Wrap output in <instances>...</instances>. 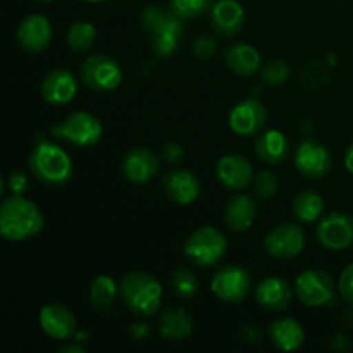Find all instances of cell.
Wrapping results in <instances>:
<instances>
[{"mask_svg": "<svg viewBox=\"0 0 353 353\" xmlns=\"http://www.w3.org/2000/svg\"><path fill=\"white\" fill-rule=\"evenodd\" d=\"M43 230V214L31 200L12 195L0 207V233L10 241H23Z\"/></svg>", "mask_w": 353, "mask_h": 353, "instance_id": "cell-1", "label": "cell"}, {"mask_svg": "<svg viewBox=\"0 0 353 353\" xmlns=\"http://www.w3.org/2000/svg\"><path fill=\"white\" fill-rule=\"evenodd\" d=\"M141 26L150 34L155 54L171 57L179 45L183 34L181 17L174 12H165L162 7L150 6L141 12Z\"/></svg>", "mask_w": 353, "mask_h": 353, "instance_id": "cell-2", "label": "cell"}, {"mask_svg": "<svg viewBox=\"0 0 353 353\" xmlns=\"http://www.w3.org/2000/svg\"><path fill=\"white\" fill-rule=\"evenodd\" d=\"M30 169L37 179L48 186H61L72 176L71 157L61 147L41 141L30 155Z\"/></svg>", "mask_w": 353, "mask_h": 353, "instance_id": "cell-3", "label": "cell"}, {"mask_svg": "<svg viewBox=\"0 0 353 353\" xmlns=\"http://www.w3.org/2000/svg\"><path fill=\"white\" fill-rule=\"evenodd\" d=\"M121 296L133 312L154 316L161 309L162 286L147 272H130L121 281Z\"/></svg>", "mask_w": 353, "mask_h": 353, "instance_id": "cell-4", "label": "cell"}, {"mask_svg": "<svg viewBox=\"0 0 353 353\" xmlns=\"http://www.w3.org/2000/svg\"><path fill=\"white\" fill-rule=\"evenodd\" d=\"M226 238L214 226L196 230L185 243V254L200 268H210L217 264L226 254Z\"/></svg>", "mask_w": 353, "mask_h": 353, "instance_id": "cell-5", "label": "cell"}, {"mask_svg": "<svg viewBox=\"0 0 353 353\" xmlns=\"http://www.w3.org/2000/svg\"><path fill=\"white\" fill-rule=\"evenodd\" d=\"M52 134L55 138L76 145V147H93L95 143H99L100 137H102V124L93 114L78 110V112L71 114L62 124L52 128Z\"/></svg>", "mask_w": 353, "mask_h": 353, "instance_id": "cell-6", "label": "cell"}, {"mask_svg": "<svg viewBox=\"0 0 353 353\" xmlns=\"http://www.w3.org/2000/svg\"><path fill=\"white\" fill-rule=\"evenodd\" d=\"M83 81L95 92L116 90L123 81V71L114 59L107 55H92L81 65Z\"/></svg>", "mask_w": 353, "mask_h": 353, "instance_id": "cell-7", "label": "cell"}, {"mask_svg": "<svg viewBox=\"0 0 353 353\" xmlns=\"http://www.w3.org/2000/svg\"><path fill=\"white\" fill-rule=\"evenodd\" d=\"M296 295L307 307L326 305L334 296L333 278L324 271L309 269L296 278Z\"/></svg>", "mask_w": 353, "mask_h": 353, "instance_id": "cell-8", "label": "cell"}, {"mask_svg": "<svg viewBox=\"0 0 353 353\" xmlns=\"http://www.w3.org/2000/svg\"><path fill=\"white\" fill-rule=\"evenodd\" d=\"M210 288L224 302H241L250 290V276L240 265H228L214 276Z\"/></svg>", "mask_w": 353, "mask_h": 353, "instance_id": "cell-9", "label": "cell"}, {"mask_svg": "<svg viewBox=\"0 0 353 353\" xmlns=\"http://www.w3.org/2000/svg\"><path fill=\"white\" fill-rule=\"evenodd\" d=\"M295 165L303 176L312 179L324 178L333 168V159L330 150L317 141L307 140L296 148Z\"/></svg>", "mask_w": 353, "mask_h": 353, "instance_id": "cell-10", "label": "cell"}, {"mask_svg": "<svg viewBox=\"0 0 353 353\" xmlns=\"http://www.w3.org/2000/svg\"><path fill=\"white\" fill-rule=\"evenodd\" d=\"M265 252L276 259L296 257L305 247V236L296 224H281L265 236Z\"/></svg>", "mask_w": 353, "mask_h": 353, "instance_id": "cell-11", "label": "cell"}, {"mask_svg": "<svg viewBox=\"0 0 353 353\" xmlns=\"http://www.w3.org/2000/svg\"><path fill=\"white\" fill-rule=\"evenodd\" d=\"M317 238L330 250H345L353 245V219L347 214L333 212L324 217L317 230Z\"/></svg>", "mask_w": 353, "mask_h": 353, "instance_id": "cell-12", "label": "cell"}, {"mask_svg": "<svg viewBox=\"0 0 353 353\" xmlns=\"http://www.w3.org/2000/svg\"><path fill=\"white\" fill-rule=\"evenodd\" d=\"M268 112L264 105L254 99H248L234 105L230 114V128L240 137L255 134L265 126Z\"/></svg>", "mask_w": 353, "mask_h": 353, "instance_id": "cell-13", "label": "cell"}, {"mask_svg": "<svg viewBox=\"0 0 353 353\" xmlns=\"http://www.w3.org/2000/svg\"><path fill=\"white\" fill-rule=\"evenodd\" d=\"M52 40V26L48 19L40 14L24 17L17 28V41L21 47L31 54H40L48 47Z\"/></svg>", "mask_w": 353, "mask_h": 353, "instance_id": "cell-14", "label": "cell"}, {"mask_svg": "<svg viewBox=\"0 0 353 353\" xmlns=\"http://www.w3.org/2000/svg\"><path fill=\"white\" fill-rule=\"evenodd\" d=\"M78 92V83L74 76L65 69H54L41 83V95L48 103L64 105L71 102Z\"/></svg>", "mask_w": 353, "mask_h": 353, "instance_id": "cell-15", "label": "cell"}, {"mask_svg": "<svg viewBox=\"0 0 353 353\" xmlns=\"http://www.w3.org/2000/svg\"><path fill=\"white\" fill-rule=\"evenodd\" d=\"M40 326L55 340H68L76 333V319L72 312L57 303L45 305L40 310Z\"/></svg>", "mask_w": 353, "mask_h": 353, "instance_id": "cell-16", "label": "cell"}, {"mask_svg": "<svg viewBox=\"0 0 353 353\" xmlns=\"http://www.w3.org/2000/svg\"><path fill=\"white\" fill-rule=\"evenodd\" d=\"M216 172L219 181L230 190H243L252 181V164L243 155H224L217 162Z\"/></svg>", "mask_w": 353, "mask_h": 353, "instance_id": "cell-17", "label": "cell"}, {"mask_svg": "<svg viewBox=\"0 0 353 353\" xmlns=\"http://www.w3.org/2000/svg\"><path fill=\"white\" fill-rule=\"evenodd\" d=\"M123 171L130 181L141 185L150 181L157 174L159 161L147 148H133L124 157Z\"/></svg>", "mask_w": 353, "mask_h": 353, "instance_id": "cell-18", "label": "cell"}, {"mask_svg": "<svg viewBox=\"0 0 353 353\" xmlns=\"http://www.w3.org/2000/svg\"><path fill=\"white\" fill-rule=\"evenodd\" d=\"M212 24L223 37H234L245 24L243 7L236 0H219L212 9Z\"/></svg>", "mask_w": 353, "mask_h": 353, "instance_id": "cell-19", "label": "cell"}, {"mask_svg": "<svg viewBox=\"0 0 353 353\" xmlns=\"http://www.w3.org/2000/svg\"><path fill=\"white\" fill-rule=\"evenodd\" d=\"M257 302L264 309L272 310V312H281L286 310L292 303V288L290 283L283 278L264 279L257 288Z\"/></svg>", "mask_w": 353, "mask_h": 353, "instance_id": "cell-20", "label": "cell"}, {"mask_svg": "<svg viewBox=\"0 0 353 353\" xmlns=\"http://www.w3.org/2000/svg\"><path fill=\"white\" fill-rule=\"evenodd\" d=\"M164 188L169 199L179 205H188L200 195V183L190 171H172L165 176Z\"/></svg>", "mask_w": 353, "mask_h": 353, "instance_id": "cell-21", "label": "cell"}, {"mask_svg": "<svg viewBox=\"0 0 353 353\" xmlns=\"http://www.w3.org/2000/svg\"><path fill=\"white\" fill-rule=\"evenodd\" d=\"M228 68L238 76H250L261 69L262 59L255 47L247 43H234L226 52Z\"/></svg>", "mask_w": 353, "mask_h": 353, "instance_id": "cell-22", "label": "cell"}, {"mask_svg": "<svg viewBox=\"0 0 353 353\" xmlns=\"http://www.w3.org/2000/svg\"><path fill=\"white\" fill-rule=\"evenodd\" d=\"M271 340L279 350L295 352L299 350L305 340V331L295 319H279L269 327Z\"/></svg>", "mask_w": 353, "mask_h": 353, "instance_id": "cell-23", "label": "cell"}, {"mask_svg": "<svg viewBox=\"0 0 353 353\" xmlns=\"http://www.w3.org/2000/svg\"><path fill=\"white\" fill-rule=\"evenodd\" d=\"M290 145L281 131H265L255 143V154L268 164H281L288 157Z\"/></svg>", "mask_w": 353, "mask_h": 353, "instance_id": "cell-24", "label": "cell"}, {"mask_svg": "<svg viewBox=\"0 0 353 353\" xmlns=\"http://www.w3.org/2000/svg\"><path fill=\"white\" fill-rule=\"evenodd\" d=\"M192 319L183 309H168L159 317V333L171 341H181L192 333Z\"/></svg>", "mask_w": 353, "mask_h": 353, "instance_id": "cell-25", "label": "cell"}, {"mask_svg": "<svg viewBox=\"0 0 353 353\" xmlns=\"http://www.w3.org/2000/svg\"><path fill=\"white\" fill-rule=\"evenodd\" d=\"M255 214H257V209L250 196L238 195L228 203L224 219L233 231H247L254 224Z\"/></svg>", "mask_w": 353, "mask_h": 353, "instance_id": "cell-26", "label": "cell"}, {"mask_svg": "<svg viewBox=\"0 0 353 353\" xmlns=\"http://www.w3.org/2000/svg\"><path fill=\"white\" fill-rule=\"evenodd\" d=\"M117 295V286L112 278L109 276H99L93 279L92 288H90V300H92L93 309L99 312H109L114 305V300Z\"/></svg>", "mask_w": 353, "mask_h": 353, "instance_id": "cell-27", "label": "cell"}, {"mask_svg": "<svg viewBox=\"0 0 353 353\" xmlns=\"http://www.w3.org/2000/svg\"><path fill=\"white\" fill-rule=\"evenodd\" d=\"M324 209L323 196L314 192H302L293 200V212L303 223H316Z\"/></svg>", "mask_w": 353, "mask_h": 353, "instance_id": "cell-28", "label": "cell"}, {"mask_svg": "<svg viewBox=\"0 0 353 353\" xmlns=\"http://www.w3.org/2000/svg\"><path fill=\"white\" fill-rule=\"evenodd\" d=\"M97 30L88 21H76L68 31V45L74 52H85L93 45Z\"/></svg>", "mask_w": 353, "mask_h": 353, "instance_id": "cell-29", "label": "cell"}, {"mask_svg": "<svg viewBox=\"0 0 353 353\" xmlns=\"http://www.w3.org/2000/svg\"><path fill=\"white\" fill-rule=\"evenodd\" d=\"M171 285L176 295L183 300L193 299V296L196 295V292H199V279H196V276L186 268L178 269V271L172 274Z\"/></svg>", "mask_w": 353, "mask_h": 353, "instance_id": "cell-30", "label": "cell"}, {"mask_svg": "<svg viewBox=\"0 0 353 353\" xmlns=\"http://www.w3.org/2000/svg\"><path fill=\"white\" fill-rule=\"evenodd\" d=\"M210 0H171V10L181 19H192L207 10Z\"/></svg>", "mask_w": 353, "mask_h": 353, "instance_id": "cell-31", "label": "cell"}, {"mask_svg": "<svg viewBox=\"0 0 353 353\" xmlns=\"http://www.w3.org/2000/svg\"><path fill=\"white\" fill-rule=\"evenodd\" d=\"M290 76V68L286 62L283 61H272L262 71V79H264L268 85H281L288 79Z\"/></svg>", "mask_w": 353, "mask_h": 353, "instance_id": "cell-32", "label": "cell"}, {"mask_svg": "<svg viewBox=\"0 0 353 353\" xmlns=\"http://www.w3.org/2000/svg\"><path fill=\"white\" fill-rule=\"evenodd\" d=\"M278 186V178L271 171H261L257 174V178H255V192H257V195L261 199H269V196L276 195Z\"/></svg>", "mask_w": 353, "mask_h": 353, "instance_id": "cell-33", "label": "cell"}, {"mask_svg": "<svg viewBox=\"0 0 353 353\" xmlns=\"http://www.w3.org/2000/svg\"><path fill=\"white\" fill-rule=\"evenodd\" d=\"M338 290H340L341 296H343L347 302L353 303V264L348 265V268L343 271V274L340 276Z\"/></svg>", "mask_w": 353, "mask_h": 353, "instance_id": "cell-34", "label": "cell"}, {"mask_svg": "<svg viewBox=\"0 0 353 353\" xmlns=\"http://www.w3.org/2000/svg\"><path fill=\"white\" fill-rule=\"evenodd\" d=\"M216 40L210 37H205V34H202V37H199L195 40V45H193V50H195V54L199 55V57L202 59H209L210 55L216 52Z\"/></svg>", "mask_w": 353, "mask_h": 353, "instance_id": "cell-35", "label": "cell"}, {"mask_svg": "<svg viewBox=\"0 0 353 353\" xmlns=\"http://www.w3.org/2000/svg\"><path fill=\"white\" fill-rule=\"evenodd\" d=\"M9 188L12 192V195H23L28 188V178L24 172L16 171L9 176Z\"/></svg>", "mask_w": 353, "mask_h": 353, "instance_id": "cell-36", "label": "cell"}, {"mask_svg": "<svg viewBox=\"0 0 353 353\" xmlns=\"http://www.w3.org/2000/svg\"><path fill=\"white\" fill-rule=\"evenodd\" d=\"M164 157L165 161L171 162V164H174V162H178L179 159L183 157V147L178 143H169L164 147Z\"/></svg>", "mask_w": 353, "mask_h": 353, "instance_id": "cell-37", "label": "cell"}, {"mask_svg": "<svg viewBox=\"0 0 353 353\" xmlns=\"http://www.w3.org/2000/svg\"><path fill=\"white\" fill-rule=\"evenodd\" d=\"M330 347L331 350L334 352H345L350 348V341H348V338L345 336V334H338V336H334L333 340H331Z\"/></svg>", "mask_w": 353, "mask_h": 353, "instance_id": "cell-38", "label": "cell"}, {"mask_svg": "<svg viewBox=\"0 0 353 353\" xmlns=\"http://www.w3.org/2000/svg\"><path fill=\"white\" fill-rule=\"evenodd\" d=\"M148 333H150V326L147 323H134L131 326V334L137 340H145L148 336Z\"/></svg>", "mask_w": 353, "mask_h": 353, "instance_id": "cell-39", "label": "cell"}, {"mask_svg": "<svg viewBox=\"0 0 353 353\" xmlns=\"http://www.w3.org/2000/svg\"><path fill=\"white\" fill-rule=\"evenodd\" d=\"M345 164H347V169L353 174V145L348 147L347 155H345Z\"/></svg>", "mask_w": 353, "mask_h": 353, "instance_id": "cell-40", "label": "cell"}, {"mask_svg": "<svg viewBox=\"0 0 353 353\" xmlns=\"http://www.w3.org/2000/svg\"><path fill=\"white\" fill-rule=\"evenodd\" d=\"M62 352H64V353H72V352L85 353V348H83V347H65V348H62Z\"/></svg>", "mask_w": 353, "mask_h": 353, "instance_id": "cell-41", "label": "cell"}, {"mask_svg": "<svg viewBox=\"0 0 353 353\" xmlns=\"http://www.w3.org/2000/svg\"><path fill=\"white\" fill-rule=\"evenodd\" d=\"M86 2H102V0H86Z\"/></svg>", "mask_w": 353, "mask_h": 353, "instance_id": "cell-42", "label": "cell"}, {"mask_svg": "<svg viewBox=\"0 0 353 353\" xmlns=\"http://www.w3.org/2000/svg\"><path fill=\"white\" fill-rule=\"evenodd\" d=\"M40 2H52V0H40Z\"/></svg>", "mask_w": 353, "mask_h": 353, "instance_id": "cell-43", "label": "cell"}]
</instances>
